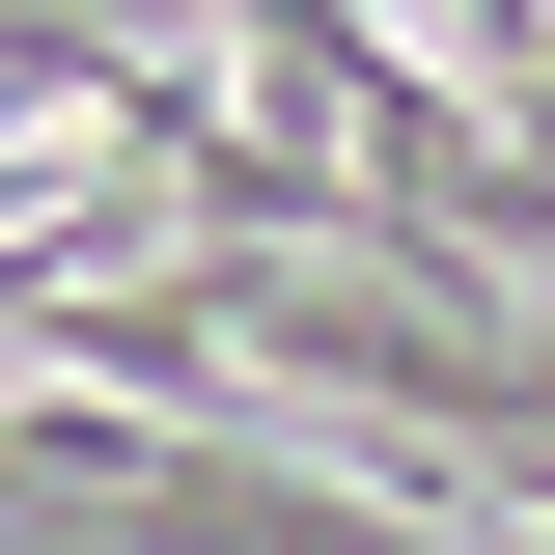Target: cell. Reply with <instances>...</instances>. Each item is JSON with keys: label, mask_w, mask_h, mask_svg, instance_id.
I'll return each instance as SVG.
<instances>
[{"label": "cell", "mask_w": 555, "mask_h": 555, "mask_svg": "<svg viewBox=\"0 0 555 555\" xmlns=\"http://www.w3.org/2000/svg\"><path fill=\"white\" fill-rule=\"evenodd\" d=\"M444 83H473V112L528 139V83H555V0H444Z\"/></svg>", "instance_id": "obj_1"}]
</instances>
